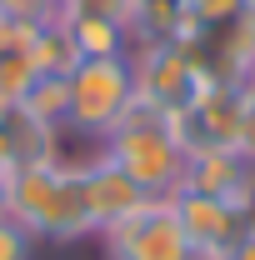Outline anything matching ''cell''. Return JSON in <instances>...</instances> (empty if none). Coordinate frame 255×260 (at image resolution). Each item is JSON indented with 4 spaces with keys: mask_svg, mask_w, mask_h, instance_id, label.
<instances>
[{
    "mask_svg": "<svg viewBox=\"0 0 255 260\" xmlns=\"http://www.w3.org/2000/svg\"><path fill=\"white\" fill-rule=\"evenodd\" d=\"M105 160H115L150 200H165L185 185V145L175 135V115L150 100H130L120 125L105 135Z\"/></svg>",
    "mask_w": 255,
    "mask_h": 260,
    "instance_id": "obj_1",
    "label": "cell"
},
{
    "mask_svg": "<svg viewBox=\"0 0 255 260\" xmlns=\"http://www.w3.org/2000/svg\"><path fill=\"white\" fill-rule=\"evenodd\" d=\"M65 85H70V120L65 125L105 140L120 125V115L130 110V100H135V70H130V55L75 60V70L65 75Z\"/></svg>",
    "mask_w": 255,
    "mask_h": 260,
    "instance_id": "obj_2",
    "label": "cell"
},
{
    "mask_svg": "<svg viewBox=\"0 0 255 260\" xmlns=\"http://www.w3.org/2000/svg\"><path fill=\"white\" fill-rule=\"evenodd\" d=\"M130 70H135V95L160 105L165 115L190 110L195 95L205 90V75L195 70L190 50L180 40H135L130 45Z\"/></svg>",
    "mask_w": 255,
    "mask_h": 260,
    "instance_id": "obj_3",
    "label": "cell"
},
{
    "mask_svg": "<svg viewBox=\"0 0 255 260\" xmlns=\"http://www.w3.org/2000/svg\"><path fill=\"white\" fill-rule=\"evenodd\" d=\"M100 240H105L110 260H190L195 255V245L185 240L170 200H150L140 215L100 230Z\"/></svg>",
    "mask_w": 255,
    "mask_h": 260,
    "instance_id": "obj_4",
    "label": "cell"
},
{
    "mask_svg": "<svg viewBox=\"0 0 255 260\" xmlns=\"http://www.w3.org/2000/svg\"><path fill=\"white\" fill-rule=\"evenodd\" d=\"M165 200H170V210H175V220H180V230H185V240H190L195 250H230L250 230L245 205H235V200L190 190V185H180V190L165 195Z\"/></svg>",
    "mask_w": 255,
    "mask_h": 260,
    "instance_id": "obj_5",
    "label": "cell"
},
{
    "mask_svg": "<svg viewBox=\"0 0 255 260\" xmlns=\"http://www.w3.org/2000/svg\"><path fill=\"white\" fill-rule=\"evenodd\" d=\"M85 195H90L95 235H100V230H110V225H120V220H130V215H140V210L150 205V195L140 190L115 160H105V155L85 170Z\"/></svg>",
    "mask_w": 255,
    "mask_h": 260,
    "instance_id": "obj_6",
    "label": "cell"
},
{
    "mask_svg": "<svg viewBox=\"0 0 255 260\" xmlns=\"http://www.w3.org/2000/svg\"><path fill=\"white\" fill-rule=\"evenodd\" d=\"M185 185L245 205L250 190H255V170L240 160L235 150H215V145H210V150H190V155H185Z\"/></svg>",
    "mask_w": 255,
    "mask_h": 260,
    "instance_id": "obj_7",
    "label": "cell"
},
{
    "mask_svg": "<svg viewBox=\"0 0 255 260\" xmlns=\"http://www.w3.org/2000/svg\"><path fill=\"white\" fill-rule=\"evenodd\" d=\"M60 20H65V35H70V45H75L80 60L130 55V45H135L130 25H120V20H105V15H75V10H60Z\"/></svg>",
    "mask_w": 255,
    "mask_h": 260,
    "instance_id": "obj_8",
    "label": "cell"
},
{
    "mask_svg": "<svg viewBox=\"0 0 255 260\" xmlns=\"http://www.w3.org/2000/svg\"><path fill=\"white\" fill-rule=\"evenodd\" d=\"M25 55H30L35 75H70L75 70V45H70V35H65V20L55 15V20H40L30 35V45H25Z\"/></svg>",
    "mask_w": 255,
    "mask_h": 260,
    "instance_id": "obj_9",
    "label": "cell"
},
{
    "mask_svg": "<svg viewBox=\"0 0 255 260\" xmlns=\"http://www.w3.org/2000/svg\"><path fill=\"white\" fill-rule=\"evenodd\" d=\"M20 110L40 120V125H65L70 120V85H65V75H35L30 90L20 95Z\"/></svg>",
    "mask_w": 255,
    "mask_h": 260,
    "instance_id": "obj_10",
    "label": "cell"
},
{
    "mask_svg": "<svg viewBox=\"0 0 255 260\" xmlns=\"http://www.w3.org/2000/svg\"><path fill=\"white\" fill-rule=\"evenodd\" d=\"M35 80V65L25 50H10V55H0V105H20V95L30 90Z\"/></svg>",
    "mask_w": 255,
    "mask_h": 260,
    "instance_id": "obj_11",
    "label": "cell"
},
{
    "mask_svg": "<svg viewBox=\"0 0 255 260\" xmlns=\"http://www.w3.org/2000/svg\"><path fill=\"white\" fill-rule=\"evenodd\" d=\"M180 10H185V25H225V20H235L245 5L240 0H180Z\"/></svg>",
    "mask_w": 255,
    "mask_h": 260,
    "instance_id": "obj_12",
    "label": "cell"
},
{
    "mask_svg": "<svg viewBox=\"0 0 255 260\" xmlns=\"http://www.w3.org/2000/svg\"><path fill=\"white\" fill-rule=\"evenodd\" d=\"M35 245H40V240H35L20 220H10V215L0 220V260H35Z\"/></svg>",
    "mask_w": 255,
    "mask_h": 260,
    "instance_id": "obj_13",
    "label": "cell"
},
{
    "mask_svg": "<svg viewBox=\"0 0 255 260\" xmlns=\"http://www.w3.org/2000/svg\"><path fill=\"white\" fill-rule=\"evenodd\" d=\"M0 15L25 20V25H40V20H55L60 5H55V0H0Z\"/></svg>",
    "mask_w": 255,
    "mask_h": 260,
    "instance_id": "obj_14",
    "label": "cell"
},
{
    "mask_svg": "<svg viewBox=\"0 0 255 260\" xmlns=\"http://www.w3.org/2000/svg\"><path fill=\"white\" fill-rule=\"evenodd\" d=\"M235 155L255 170V75L245 80V115H240V140H235Z\"/></svg>",
    "mask_w": 255,
    "mask_h": 260,
    "instance_id": "obj_15",
    "label": "cell"
},
{
    "mask_svg": "<svg viewBox=\"0 0 255 260\" xmlns=\"http://www.w3.org/2000/svg\"><path fill=\"white\" fill-rule=\"evenodd\" d=\"M30 35H35V25L0 15V55H10V50H25V45H30Z\"/></svg>",
    "mask_w": 255,
    "mask_h": 260,
    "instance_id": "obj_16",
    "label": "cell"
},
{
    "mask_svg": "<svg viewBox=\"0 0 255 260\" xmlns=\"http://www.w3.org/2000/svg\"><path fill=\"white\" fill-rule=\"evenodd\" d=\"M220 260H255V225L245 230V235H240L230 250H220Z\"/></svg>",
    "mask_w": 255,
    "mask_h": 260,
    "instance_id": "obj_17",
    "label": "cell"
},
{
    "mask_svg": "<svg viewBox=\"0 0 255 260\" xmlns=\"http://www.w3.org/2000/svg\"><path fill=\"white\" fill-rule=\"evenodd\" d=\"M15 165V155H10V140H5V125H0V175Z\"/></svg>",
    "mask_w": 255,
    "mask_h": 260,
    "instance_id": "obj_18",
    "label": "cell"
},
{
    "mask_svg": "<svg viewBox=\"0 0 255 260\" xmlns=\"http://www.w3.org/2000/svg\"><path fill=\"white\" fill-rule=\"evenodd\" d=\"M10 215V190H5V175H0V220Z\"/></svg>",
    "mask_w": 255,
    "mask_h": 260,
    "instance_id": "obj_19",
    "label": "cell"
},
{
    "mask_svg": "<svg viewBox=\"0 0 255 260\" xmlns=\"http://www.w3.org/2000/svg\"><path fill=\"white\" fill-rule=\"evenodd\" d=\"M190 260H220V250H195Z\"/></svg>",
    "mask_w": 255,
    "mask_h": 260,
    "instance_id": "obj_20",
    "label": "cell"
}]
</instances>
